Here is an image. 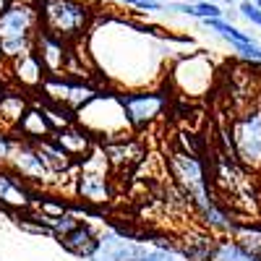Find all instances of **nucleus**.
I'll use <instances>...</instances> for the list:
<instances>
[{
  "label": "nucleus",
  "instance_id": "1",
  "mask_svg": "<svg viewBox=\"0 0 261 261\" xmlns=\"http://www.w3.org/2000/svg\"><path fill=\"white\" fill-rule=\"evenodd\" d=\"M42 32L39 8L29 3H11L0 13V55L16 60L37 50V37Z\"/></svg>",
  "mask_w": 261,
  "mask_h": 261
},
{
  "label": "nucleus",
  "instance_id": "2",
  "mask_svg": "<svg viewBox=\"0 0 261 261\" xmlns=\"http://www.w3.org/2000/svg\"><path fill=\"white\" fill-rule=\"evenodd\" d=\"M42 29L60 37V39H76L86 24H89V6L81 0H37Z\"/></svg>",
  "mask_w": 261,
  "mask_h": 261
},
{
  "label": "nucleus",
  "instance_id": "3",
  "mask_svg": "<svg viewBox=\"0 0 261 261\" xmlns=\"http://www.w3.org/2000/svg\"><path fill=\"white\" fill-rule=\"evenodd\" d=\"M170 172H172V178L178 180V186L186 191L188 199L199 206V212L214 204L209 199V191H206L204 165L196 160L191 151H172L170 154Z\"/></svg>",
  "mask_w": 261,
  "mask_h": 261
},
{
  "label": "nucleus",
  "instance_id": "4",
  "mask_svg": "<svg viewBox=\"0 0 261 261\" xmlns=\"http://www.w3.org/2000/svg\"><path fill=\"white\" fill-rule=\"evenodd\" d=\"M232 154L248 170H261V107L243 113L232 123Z\"/></svg>",
  "mask_w": 261,
  "mask_h": 261
},
{
  "label": "nucleus",
  "instance_id": "5",
  "mask_svg": "<svg viewBox=\"0 0 261 261\" xmlns=\"http://www.w3.org/2000/svg\"><path fill=\"white\" fill-rule=\"evenodd\" d=\"M118 99L123 105L125 120L134 125L136 130L146 128L149 123H154L162 115L165 105H167L162 94H120Z\"/></svg>",
  "mask_w": 261,
  "mask_h": 261
},
{
  "label": "nucleus",
  "instance_id": "6",
  "mask_svg": "<svg viewBox=\"0 0 261 261\" xmlns=\"http://www.w3.org/2000/svg\"><path fill=\"white\" fill-rule=\"evenodd\" d=\"M149 248L144 243L130 241L123 232H107L99 238V243L94 248V253L89 256V261H141V256Z\"/></svg>",
  "mask_w": 261,
  "mask_h": 261
},
{
  "label": "nucleus",
  "instance_id": "7",
  "mask_svg": "<svg viewBox=\"0 0 261 261\" xmlns=\"http://www.w3.org/2000/svg\"><path fill=\"white\" fill-rule=\"evenodd\" d=\"M42 86H45V92L50 94V99L55 105H65V107H71V110L94 102V97H97L94 89H89V86L63 81V79H58V73H50V79L42 81Z\"/></svg>",
  "mask_w": 261,
  "mask_h": 261
},
{
  "label": "nucleus",
  "instance_id": "8",
  "mask_svg": "<svg viewBox=\"0 0 261 261\" xmlns=\"http://www.w3.org/2000/svg\"><path fill=\"white\" fill-rule=\"evenodd\" d=\"M37 55L45 63L47 73H60L68 65V39H60L42 29L37 37Z\"/></svg>",
  "mask_w": 261,
  "mask_h": 261
},
{
  "label": "nucleus",
  "instance_id": "9",
  "mask_svg": "<svg viewBox=\"0 0 261 261\" xmlns=\"http://www.w3.org/2000/svg\"><path fill=\"white\" fill-rule=\"evenodd\" d=\"M11 165H13L24 178H29V180H42L45 175H50L45 160H42V154H39V149L32 146V144H18V146H13Z\"/></svg>",
  "mask_w": 261,
  "mask_h": 261
},
{
  "label": "nucleus",
  "instance_id": "10",
  "mask_svg": "<svg viewBox=\"0 0 261 261\" xmlns=\"http://www.w3.org/2000/svg\"><path fill=\"white\" fill-rule=\"evenodd\" d=\"M79 193L84 201L102 204L110 199V180H107L105 172L92 170V162H86V167L79 172Z\"/></svg>",
  "mask_w": 261,
  "mask_h": 261
},
{
  "label": "nucleus",
  "instance_id": "11",
  "mask_svg": "<svg viewBox=\"0 0 261 261\" xmlns=\"http://www.w3.org/2000/svg\"><path fill=\"white\" fill-rule=\"evenodd\" d=\"M60 243H63V248H65V251H71V253H76V256H86V258H89V256L94 253V248H97V243H99V241H94L92 230L86 227V225H81V222H79L71 232L60 235Z\"/></svg>",
  "mask_w": 261,
  "mask_h": 261
},
{
  "label": "nucleus",
  "instance_id": "12",
  "mask_svg": "<svg viewBox=\"0 0 261 261\" xmlns=\"http://www.w3.org/2000/svg\"><path fill=\"white\" fill-rule=\"evenodd\" d=\"M0 204L13 206V209H27L29 206L27 186L18 183L11 172H0Z\"/></svg>",
  "mask_w": 261,
  "mask_h": 261
},
{
  "label": "nucleus",
  "instance_id": "13",
  "mask_svg": "<svg viewBox=\"0 0 261 261\" xmlns=\"http://www.w3.org/2000/svg\"><path fill=\"white\" fill-rule=\"evenodd\" d=\"M42 68H45V63H42V58L34 53H27L13 60V73L21 84L27 86H39L42 84Z\"/></svg>",
  "mask_w": 261,
  "mask_h": 261
},
{
  "label": "nucleus",
  "instance_id": "14",
  "mask_svg": "<svg viewBox=\"0 0 261 261\" xmlns=\"http://www.w3.org/2000/svg\"><path fill=\"white\" fill-rule=\"evenodd\" d=\"M16 128H18L29 141H45L47 134L53 130V123H50V115H45V113H39V110H27L24 118L18 120Z\"/></svg>",
  "mask_w": 261,
  "mask_h": 261
},
{
  "label": "nucleus",
  "instance_id": "15",
  "mask_svg": "<svg viewBox=\"0 0 261 261\" xmlns=\"http://www.w3.org/2000/svg\"><path fill=\"white\" fill-rule=\"evenodd\" d=\"M37 149H39V154H42V160H45V165H47L50 172H65V170L71 167V154L55 139L53 141L50 139L37 141Z\"/></svg>",
  "mask_w": 261,
  "mask_h": 261
},
{
  "label": "nucleus",
  "instance_id": "16",
  "mask_svg": "<svg viewBox=\"0 0 261 261\" xmlns=\"http://www.w3.org/2000/svg\"><path fill=\"white\" fill-rule=\"evenodd\" d=\"M209 261H261V258H258L256 253H251L243 243H230V241H225V243H217V246L212 248Z\"/></svg>",
  "mask_w": 261,
  "mask_h": 261
},
{
  "label": "nucleus",
  "instance_id": "17",
  "mask_svg": "<svg viewBox=\"0 0 261 261\" xmlns=\"http://www.w3.org/2000/svg\"><path fill=\"white\" fill-rule=\"evenodd\" d=\"M27 113V99L21 94H3L0 97V120L6 125H18V120Z\"/></svg>",
  "mask_w": 261,
  "mask_h": 261
},
{
  "label": "nucleus",
  "instance_id": "18",
  "mask_svg": "<svg viewBox=\"0 0 261 261\" xmlns=\"http://www.w3.org/2000/svg\"><path fill=\"white\" fill-rule=\"evenodd\" d=\"M55 141L68 151V154H81V151L89 149V139H86L81 130H73V128H60L55 134Z\"/></svg>",
  "mask_w": 261,
  "mask_h": 261
},
{
  "label": "nucleus",
  "instance_id": "19",
  "mask_svg": "<svg viewBox=\"0 0 261 261\" xmlns=\"http://www.w3.org/2000/svg\"><path fill=\"white\" fill-rule=\"evenodd\" d=\"M201 217H204V222H206L209 227H214V230H235V222H232L217 204L201 209Z\"/></svg>",
  "mask_w": 261,
  "mask_h": 261
},
{
  "label": "nucleus",
  "instance_id": "20",
  "mask_svg": "<svg viewBox=\"0 0 261 261\" xmlns=\"http://www.w3.org/2000/svg\"><path fill=\"white\" fill-rule=\"evenodd\" d=\"M141 261H183V256L175 253L170 246H157V248H149L141 256Z\"/></svg>",
  "mask_w": 261,
  "mask_h": 261
},
{
  "label": "nucleus",
  "instance_id": "21",
  "mask_svg": "<svg viewBox=\"0 0 261 261\" xmlns=\"http://www.w3.org/2000/svg\"><path fill=\"white\" fill-rule=\"evenodd\" d=\"M193 16L196 18H217L222 16V8L217 3H204V0H196L193 3Z\"/></svg>",
  "mask_w": 261,
  "mask_h": 261
},
{
  "label": "nucleus",
  "instance_id": "22",
  "mask_svg": "<svg viewBox=\"0 0 261 261\" xmlns=\"http://www.w3.org/2000/svg\"><path fill=\"white\" fill-rule=\"evenodd\" d=\"M241 13L251 21V24L261 27V6H256L253 0H241Z\"/></svg>",
  "mask_w": 261,
  "mask_h": 261
},
{
  "label": "nucleus",
  "instance_id": "23",
  "mask_svg": "<svg viewBox=\"0 0 261 261\" xmlns=\"http://www.w3.org/2000/svg\"><path fill=\"white\" fill-rule=\"evenodd\" d=\"M13 141L3 134V130H0V162H8L11 160V154H13Z\"/></svg>",
  "mask_w": 261,
  "mask_h": 261
},
{
  "label": "nucleus",
  "instance_id": "24",
  "mask_svg": "<svg viewBox=\"0 0 261 261\" xmlns=\"http://www.w3.org/2000/svg\"><path fill=\"white\" fill-rule=\"evenodd\" d=\"M123 3H130V6H136L141 11H160V0H123Z\"/></svg>",
  "mask_w": 261,
  "mask_h": 261
},
{
  "label": "nucleus",
  "instance_id": "25",
  "mask_svg": "<svg viewBox=\"0 0 261 261\" xmlns=\"http://www.w3.org/2000/svg\"><path fill=\"white\" fill-rule=\"evenodd\" d=\"M11 3H16V0H0V13H3V11H6Z\"/></svg>",
  "mask_w": 261,
  "mask_h": 261
},
{
  "label": "nucleus",
  "instance_id": "26",
  "mask_svg": "<svg viewBox=\"0 0 261 261\" xmlns=\"http://www.w3.org/2000/svg\"><path fill=\"white\" fill-rule=\"evenodd\" d=\"M253 3H256V6H261V0H253Z\"/></svg>",
  "mask_w": 261,
  "mask_h": 261
},
{
  "label": "nucleus",
  "instance_id": "27",
  "mask_svg": "<svg viewBox=\"0 0 261 261\" xmlns=\"http://www.w3.org/2000/svg\"><path fill=\"white\" fill-rule=\"evenodd\" d=\"M217 3H227V0H217Z\"/></svg>",
  "mask_w": 261,
  "mask_h": 261
},
{
  "label": "nucleus",
  "instance_id": "28",
  "mask_svg": "<svg viewBox=\"0 0 261 261\" xmlns=\"http://www.w3.org/2000/svg\"><path fill=\"white\" fill-rule=\"evenodd\" d=\"M0 97H3V89H0Z\"/></svg>",
  "mask_w": 261,
  "mask_h": 261
}]
</instances>
